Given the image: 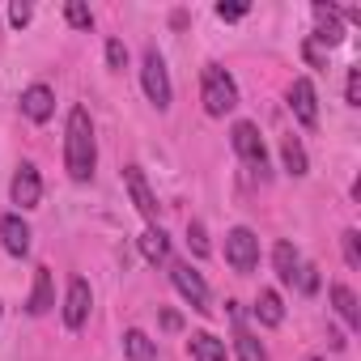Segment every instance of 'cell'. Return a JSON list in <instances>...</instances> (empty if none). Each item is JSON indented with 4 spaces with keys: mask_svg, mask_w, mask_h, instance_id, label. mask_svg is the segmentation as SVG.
<instances>
[{
    "mask_svg": "<svg viewBox=\"0 0 361 361\" xmlns=\"http://www.w3.org/2000/svg\"><path fill=\"white\" fill-rule=\"evenodd\" d=\"M64 166L77 183L94 178V166H98V140H94V119L85 106H73L68 111V128H64Z\"/></svg>",
    "mask_w": 361,
    "mask_h": 361,
    "instance_id": "obj_1",
    "label": "cell"
},
{
    "mask_svg": "<svg viewBox=\"0 0 361 361\" xmlns=\"http://www.w3.org/2000/svg\"><path fill=\"white\" fill-rule=\"evenodd\" d=\"M200 98H204V111L221 119V115H230L238 106V85H234V77L221 64H204V73H200Z\"/></svg>",
    "mask_w": 361,
    "mask_h": 361,
    "instance_id": "obj_2",
    "label": "cell"
},
{
    "mask_svg": "<svg viewBox=\"0 0 361 361\" xmlns=\"http://www.w3.org/2000/svg\"><path fill=\"white\" fill-rule=\"evenodd\" d=\"M140 85H145V94H149V102H153L157 111H166V106H170V73H166V60H161V51H157V47H145Z\"/></svg>",
    "mask_w": 361,
    "mask_h": 361,
    "instance_id": "obj_3",
    "label": "cell"
},
{
    "mask_svg": "<svg viewBox=\"0 0 361 361\" xmlns=\"http://www.w3.org/2000/svg\"><path fill=\"white\" fill-rule=\"evenodd\" d=\"M230 140H234V153H238V157L251 166V174L268 178V149H264V136H259V128L243 119V123H234Z\"/></svg>",
    "mask_w": 361,
    "mask_h": 361,
    "instance_id": "obj_4",
    "label": "cell"
},
{
    "mask_svg": "<svg viewBox=\"0 0 361 361\" xmlns=\"http://www.w3.org/2000/svg\"><path fill=\"white\" fill-rule=\"evenodd\" d=\"M226 264L234 272H255L259 268V238L247 226H238V230L226 234Z\"/></svg>",
    "mask_w": 361,
    "mask_h": 361,
    "instance_id": "obj_5",
    "label": "cell"
},
{
    "mask_svg": "<svg viewBox=\"0 0 361 361\" xmlns=\"http://www.w3.org/2000/svg\"><path fill=\"white\" fill-rule=\"evenodd\" d=\"M170 281H174L178 293L192 302V310H200V314L213 310V306H209V285H204V276H200L192 264H174V268H170Z\"/></svg>",
    "mask_w": 361,
    "mask_h": 361,
    "instance_id": "obj_6",
    "label": "cell"
},
{
    "mask_svg": "<svg viewBox=\"0 0 361 361\" xmlns=\"http://www.w3.org/2000/svg\"><path fill=\"white\" fill-rule=\"evenodd\" d=\"M90 306H94L90 281L73 276V281H68V298H64V327H68V331H81L85 319H90Z\"/></svg>",
    "mask_w": 361,
    "mask_h": 361,
    "instance_id": "obj_7",
    "label": "cell"
},
{
    "mask_svg": "<svg viewBox=\"0 0 361 361\" xmlns=\"http://www.w3.org/2000/svg\"><path fill=\"white\" fill-rule=\"evenodd\" d=\"M13 204H22V209H39V200H43V178H39V166H30V161H22L18 166V174H13Z\"/></svg>",
    "mask_w": 361,
    "mask_h": 361,
    "instance_id": "obj_8",
    "label": "cell"
},
{
    "mask_svg": "<svg viewBox=\"0 0 361 361\" xmlns=\"http://www.w3.org/2000/svg\"><path fill=\"white\" fill-rule=\"evenodd\" d=\"M289 106H293V115H298L302 128H319V94H314V85H310L306 77L293 81V90H289Z\"/></svg>",
    "mask_w": 361,
    "mask_h": 361,
    "instance_id": "obj_9",
    "label": "cell"
},
{
    "mask_svg": "<svg viewBox=\"0 0 361 361\" xmlns=\"http://www.w3.org/2000/svg\"><path fill=\"white\" fill-rule=\"evenodd\" d=\"M123 183H128V192H132V204L140 209V217H149V221H157V196L149 192V183H145V174H140V166H128L123 170Z\"/></svg>",
    "mask_w": 361,
    "mask_h": 361,
    "instance_id": "obj_10",
    "label": "cell"
},
{
    "mask_svg": "<svg viewBox=\"0 0 361 361\" xmlns=\"http://www.w3.org/2000/svg\"><path fill=\"white\" fill-rule=\"evenodd\" d=\"M0 243H5V251L9 255H26L30 251V226L18 217V213H5V217H0Z\"/></svg>",
    "mask_w": 361,
    "mask_h": 361,
    "instance_id": "obj_11",
    "label": "cell"
},
{
    "mask_svg": "<svg viewBox=\"0 0 361 361\" xmlns=\"http://www.w3.org/2000/svg\"><path fill=\"white\" fill-rule=\"evenodd\" d=\"M314 22H319V30L310 35L314 43H323V47L344 43V26H340V9L336 5H314Z\"/></svg>",
    "mask_w": 361,
    "mask_h": 361,
    "instance_id": "obj_12",
    "label": "cell"
},
{
    "mask_svg": "<svg viewBox=\"0 0 361 361\" xmlns=\"http://www.w3.org/2000/svg\"><path fill=\"white\" fill-rule=\"evenodd\" d=\"M22 111H26V119L47 123V119L56 115V94H51V85H30V90L22 94Z\"/></svg>",
    "mask_w": 361,
    "mask_h": 361,
    "instance_id": "obj_13",
    "label": "cell"
},
{
    "mask_svg": "<svg viewBox=\"0 0 361 361\" xmlns=\"http://www.w3.org/2000/svg\"><path fill=\"white\" fill-rule=\"evenodd\" d=\"M51 306H56L51 268H47V264H39V268H35V289H30V302H26V310H30V314H47Z\"/></svg>",
    "mask_w": 361,
    "mask_h": 361,
    "instance_id": "obj_14",
    "label": "cell"
},
{
    "mask_svg": "<svg viewBox=\"0 0 361 361\" xmlns=\"http://www.w3.org/2000/svg\"><path fill=\"white\" fill-rule=\"evenodd\" d=\"M140 251H145L149 264H166V259H170V238H166V230H161V226H149V230L140 234Z\"/></svg>",
    "mask_w": 361,
    "mask_h": 361,
    "instance_id": "obj_15",
    "label": "cell"
},
{
    "mask_svg": "<svg viewBox=\"0 0 361 361\" xmlns=\"http://www.w3.org/2000/svg\"><path fill=\"white\" fill-rule=\"evenodd\" d=\"M272 264H276V281H281V285H293V281H298V268H302V259H298L293 243H276V251H272Z\"/></svg>",
    "mask_w": 361,
    "mask_h": 361,
    "instance_id": "obj_16",
    "label": "cell"
},
{
    "mask_svg": "<svg viewBox=\"0 0 361 361\" xmlns=\"http://www.w3.org/2000/svg\"><path fill=\"white\" fill-rule=\"evenodd\" d=\"M331 306L340 310V319L348 323V327H361V306H357V293L348 289V285H331Z\"/></svg>",
    "mask_w": 361,
    "mask_h": 361,
    "instance_id": "obj_17",
    "label": "cell"
},
{
    "mask_svg": "<svg viewBox=\"0 0 361 361\" xmlns=\"http://www.w3.org/2000/svg\"><path fill=\"white\" fill-rule=\"evenodd\" d=\"M255 319H259L264 327H281V323H285V302H281L276 289H264V293H259V302H255Z\"/></svg>",
    "mask_w": 361,
    "mask_h": 361,
    "instance_id": "obj_18",
    "label": "cell"
},
{
    "mask_svg": "<svg viewBox=\"0 0 361 361\" xmlns=\"http://www.w3.org/2000/svg\"><path fill=\"white\" fill-rule=\"evenodd\" d=\"M123 353H128V361H157V344L140 327H128L123 331Z\"/></svg>",
    "mask_w": 361,
    "mask_h": 361,
    "instance_id": "obj_19",
    "label": "cell"
},
{
    "mask_svg": "<svg viewBox=\"0 0 361 361\" xmlns=\"http://www.w3.org/2000/svg\"><path fill=\"white\" fill-rule=\"evenodd\" d=\"M188 348H192V361H226V344L213 331H196Z\"/></svg>",
    "mask_w": 361,
    "mask_h": 361,
    "instance_id": "obj_20",
    "label": "cell"
},
{
    "mask_svg": "<svg viewBox=\"0 0 361 361\" xmlns=\"http://www.w3.org/2000/svg\"><path fill=\"white\" fill-rule=\"evenodd\" d=\"M281 157H285V170H289L293 178H302V174L310 170V161H306V149H302V140H298V136H285V145H281Z\"/></svg>",
    "mask_w": 361,
    "mask_h": 361,
    "instance_id": "obj_21",
    "label": "cell"
},
{
    "mask_svg": "<svg viewBox=\"0 0 361 361\" xmlns=\"http://www.w3.org/2000/svg\"><path fill=\"white\" fill-rule=\"evenodd\" d=\"M234 348H238V361H268V348H264L251 331H238V336H234Z\"/></svg>",
    "mask_w": 361,
    "mask_h": 361,
    "instance_id": "obj_22",
    "label": "cell"
},
{
    "mask_svg": "<svg viewBox=\"0 0 361 361\" xmlns=\"http://www.w3.org/2000/svg\"><path fill=\"white\" fill-rule=\"evenodd\" d=\"M64 18H68L73 30H90V26H94V13L81 5V0H68V5H64Z\"/></svg>",
    "mask_w": 361,
    "mask_h": 361,
    "instance_id": "obj_23",
    "label": "cell"
},
{
    "mask_svg": "<svg viewBox=\"0 0 361 361\" xmlns=\"http://www.w3.org/2000/svg\"><path fill=\"white\" fill-rule=\"evenodd\" d=\"M340 243H344V264H348V268H361V234H357V230H344Z\"/></svg>",
    "mask_w": 361,
    "mask_h": 361,
    "instance_id": "obj_24",
    "label": "cell"
},
{
    "mask_svg": "<svg viewBox=\"0 0 361 361\" xmlns=\"http://www.w3.org/2000/svg\"><path fill=\"white\" fill-rule=\"evenodd\" d=\"M106 64H111L115 73H123V68H128V47H123L119 39H106Z\"/></svg>",
    "mask_w": 361,
    "mask_h": 361,
    "instance_id": "obj_25",
    "label": "cell"
},
{
    "mask_svg": "<svg viewBox=\"0 0 361 361\" xmlns=\"http://www.w3.org/2000/svg\"><path fill=\"white\" fill-rule=\"evenodd\" d=\"M302 56H306V64H310V68H327V47H323V43L306 39V43H302Z\"/></svg>",
    "mask_w": 361,
    "mask_h": 361,
    "instance_id": "obj_26",
    "label": "cell"
},
{
    "mask_svg": "<svg viewBox=\"0 0 361 361\" xmlns=\"http://www.w3.org/2000/svg\"><path fill=\"white\" fill-rule=\"evenodd\" d=\"M293 285H298L302 293H319V268H314V264H302V268H298V281H293Z\"/></svg>",
    "mask_w": 361,
    "mask_h": 361,
    "instance_id": "obj_27",
    "label": "cell"
},
{
    "mask_svg": "<svg viewBox=\"0 0 361 361\" xmlns=\"http://www.w3.org/2000/svg\"><path fill=\"white\" fill-rule=\"evenodd\" d=\"M188 243H192V251H196L200 259L209 255V238H204V226H200V221H192V226H188Z\"/></svg>",
    "mask_w": 361,
    "mask_h": 361,
    "instance_id": "obj_28",
    "label": "cell"
},
{
    "mask_svg": "<svg viewBox=\"0 0 361 361\" xmlns=\"http://www.w3.org/2000/svg\"><path fill=\"white\" fill-rule=\"evenodd\" d=\"M348 106H361V68H348V85H344Z\"/></svg>",
    "mask_w": 361,
    "mask_h": 361,
    "instance_id": "obj_29",
    "label": "cell"
},
{
    "mask_svg": "<svg viewBox=\"0 0 361 361\" xmlns=\"http://www.w3.org/2000/svg\"><path fill=\"white\" fill-rule=\"evenodd\" d=\"M247 13H251V5H226V0L217 5V18H221V22H238V18H247Z\"/></svg>",
    "mask_w": 361,
    "mask_h": 361,
    "instance_id": "obj_30",
    "label": "cell"
},
{
    "mask_svg": "<svg viewBox=\"0 0 361 361\" xmlns=\"http://www.w3.org/2000/svg\"><path fill=\"white\" fill-rule=\"evenodd\" d=\"M30 13H35V9H30V5H22V0H18V5H9V22H13L18 30L30 22Z\"/></svg>",
    "mask_w": 361,
    "mask_h": 361,
    "instance_id": "obj_31",
    "label": "cell"
},
{
    "mask_svg": "<svg viewBox=\"0 0 361 361\" xmlns=\"http://www.w3.org/2000/svg\"><path fill=\"white\" fill-rule=\"evenodd\" d=\"M161 327H166V331H178V327H183V319H178L174 310H161Z\"/></svg>",
    "mask_w": 361,
    "mask_h": 361,
    "instance_id": "obj_32",
    "label": "cell"
},
{
    "mask_svg": "<svg viewBox=\"0 0 361 361\" xmlns=\"http://www.w3.org/2000/svg\"><path fill=\"white\" fill-rule=\"evenodd\" d=\"M306 361H323V357H306Z\"/></svg>",
    "mask_w": 361,
    "mask_h": 361,
    "instance_id": "obj_33",
    "label": "cell"
}]
</instances>
